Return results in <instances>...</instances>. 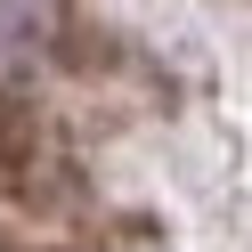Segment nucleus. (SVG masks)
Masks as SVG:
<instances>
[]
</instances>
